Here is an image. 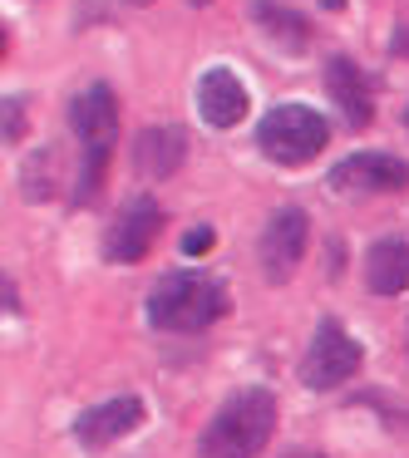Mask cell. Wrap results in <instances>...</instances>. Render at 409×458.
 Segmentation results:
<instances>
[{"label": "cell", "mask_w": 409, "mask_h": 458, "mask_svg": "<svg viewBox=\"0 0 409 458\" xmlns=\"http://www.w3.org/2000/svg\"><path fill=\"white\" fill-rule=\"evenodd\" d=\"M70 129L80 139V178H74V208L99 198L104 173H109L114 143H119V104H114L109 84H89L80 99L70 104Z\"/></svg>", "instance_id": "1"}, {"label": "cell", "mask_w": 409, "mask_h": 458, "mask_svg": "<svg viewBox=\"0 0 409 458\" xmlns=\"http://www.w3.org/2000/svg\"><path fill=\"white\" fill-rule=\"evenodd\" d=\"M277 428V399L267 389H237L202 428L198 458H257Z\"/></svg>", "instance_id": "2"}, {"label": "cell", "mask_w": 409, "mask_h": 458, "mask_svg": "<svg viewBox=\"0 0 409 458\" xmlns=\"http://www.w3.org/2000/svg\"><path fill=\"white\" fill-rule=\"evenodd\" d=\"M222 310H227V291L212 276H198V271H168L149 291V320L158 330L192 335V330H208Z\"/></svg>", "instance_id": "3"}, {"label": "cell", "mask_w": 409, "mask_h": 458, "mask_svg": "<svg viewBox=\"0 0 409 458\" xmlns=\"http://www.w3.org/2000/svg\"><path fill=\"white\" fill-rule=\"evenodd\" d=\"M330 129L316 109L306 104H277L267 119L257 123V148L267 153L281 168H296V163H311L320 148H326Z\"/></svg>", "instance_id": "4"}, {"label": "cell", "mask_w": 409, "mask_h": 458, "mask_svg": "<svg viewBox=\"0 0 409 458\" xmlns=\"http://www.w3.org/2000/svg\"><path fill=\"white\" fill-rule=\"evenodd\" d=\"M360 369V345L340 320H320L311 335L306 355H301V385L306 389H340Z\"/></svg>", "instance_id": "5"}, {"label": "cell", "mask_w": 409, "mask_h": 458, "mask_svg": "<svg viewBox=\"0 0 409 458\" xmlns=\"http://www.w3.org/2000/svg\"><path fill=\"white\" fill-rule=\"evenodd\" d=\"M163 232V208L153 198H129L124 212L109 222L104 232V257L129 267V261H143V251L153 247V237Z\"/></svg>", "instance_id": "6"}, {"label": "cell", "mask_w": 409, "mask_h": 458, "mask_svg": "<svg viewBox=\"0 0 409 458\" xmlns=\"http://www.w3.org/2000/svg\"><path fill=\"white\" fill-rule=\"evenodd\" d=\"M306 212L301 208H281V212H271V222H267V232H261V247H257V257H261V276L267 281H286L291 271L301 267V251H306Z\"/></svg>", "instance_id": "7"}, {"label": "cell", "mask_w": 409, "mask_h": 458, "mask_svg": "<svg viewBox=\"0 0 409 458\" xmlns=\"http://www.w3.org/2000/svg\"><path fill=\"white\" fill-rule=\"evenodd\" d=\"M409 182V168L389 153H350L330 168V188L340 192H399Z\"/></svg>", "instance_id": "8"}, {"label": "cell", "mask_w": 409, "mask_h": 458, "mask_svg": "<svg viewBox=\"0 0 409 458\" xmlns=\"http://www.w3.org/2000/svg\"><path fill=\"white\" fill-rule=\"evenodd\" d=\"M139 424H143V399L139 394H119V399H109V404L84 409L80 424H74V438H80L84 448H104V444H114V438L133 434Z\"/></svg>", "instance_id": "9"}, {"label": "cell", "mask_w": 409, "mask_h": 458, "mask_svg": "<svg viewBox=\"0 0 409 458\" xmlns=\"http://www.w3.org/2000/svg\"><path fill=\"white\" fill-rule=\"evenodd\" d=\"M247 109H251L247 84H242L232 70H208L198 80V114H202V123H212V129H232V123L247 119Z\"/></svg>", "instance_id": "10"}, {"label": "cell", "mask_w": 409, "mask_h": 458, "mask_svg": "<svg viewBox=\"0 0 409 458\" xmlns=\"http://www.w3.org/2000/svg\"><path fill=\"white\" fill-rule=\"evenodd\" d=\"M326 89H330V99L340 104V114H345L355 129H365V123L375 119V104H370V80L360 74V64L350 60V55H330V60H326Z\"/></svg>", "instance_id": "11"}, {"label": "cell", "mask_w": 409, "mask_h": 458, "mask_svg": "<svg viewBox=\"0 0 409 458\" xmlns=\"http://www.w3.org/2000/svg\"><path fill=\"white\" fill-rule=\"evenodd\" d=\"M183 153H188V133L173 129V123H163V129L153 123L133 143V163H139L143 178H173L183 168Z\"/></svg>", "instance_id": "12"}, {"label": "cell", "mask_w": 409, "mask_h": 458, "mask_svg": "<svg viewBox=\"0 0 409 458\" xmlns=\"http://www.w3.org/2000/svg\"><path fill=\"white\" fill-rule=\"evenodd\" d=\"M365 286L375 296H399L409 286V242L399 237H379L365 251Z\"/></svg>", "instance_id": "13"}, {"label": "cell", "mask_w": 409, "mask_h": 458, "mask_svg": "<svg viewBox=\"0 0 409 458\" xmlns=\"http://www.w3.org/2000/svg\"><path fill=\"white\" fill-rule=\"evenodd\" d=\"M251 15H257L261 35H267L271 45H281L286 55H296L311 45V25L301 21L291 5H281V0H251Z\"/></svg>", "instance_id": "14"}, {"label": "cell", "mask_w": 409, "mask_h": 458, "mask_svg": "<svg viewBox=\"0 0 409 458\" xmlns=\"http://www.w3.org/2000/svg\"><path fill=\"white\" fill-rule=\"evenodd\" d=\"M212 242H217V232H212V227L183 232V257H202V251H212Z\"/></svg>", "instance_id": "15"}, {"label": "cell", "mask_w": 409, "mask_h": 458, "mask_svg": "<svg viewBox=\"0 0 409 458\" xmlns=\"http://www.w3.org/2000/svg\"><path fill=\"white\" fill-rule=\"evenodd\" d=\"M25 133V99H5V139H21Z\"/></svg>", "instance_id": "16"}, {"label": "cell", "mask_w": 409, "mask_h": 458, "mask_svg": "<svg viewBox=\"0 0 409 458\" xmlns=\"http://www.w3.org/2000/svg\"><path fill=\"white\" fill-rule=\"evenodd\" d=\"M389 50H395V55H409V25H399V30H395V40H389Z\"/></svg>", "instance_id": "17"}, {"label": "cell", "mask_w": 409, "mask_h": 458, "mask_svg": "<svg viewBox=\"0 0 409 458\" xmlns=\"http://www.w3.org/2000/svg\"><path fill=\"white\" fill-rule=\"evenodd\" d=\"M281 458H326V454H316V448H286Z\"/></svg>", "instance_id": "18"}, {"label": "cell", "mask_w": 409, "mask_h": 458, "mask_svg": "<svg viewBox=\"0 0 409 458\" xmlns=\"http://www.w3.org/2000/svg\"><path fill=\"white\" fill-rule=\"evenodd\" d=\"M133 5H153V0H133Z\"/></svg>", "instance_id": "19"}, {"label": "cell", "mask_w": 409, "mask_h": 458, "mask_svg": "<svg viewBox=\"0 0 409 458\" xmlns=\"http://www.w3.org/2000/svg\"><path fill=\"white\" fill-rule=\"evenodd\" d=\"M405 123H409V109H405Z\"/></svg>", "instance_id": "20"}]
</instances>
